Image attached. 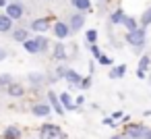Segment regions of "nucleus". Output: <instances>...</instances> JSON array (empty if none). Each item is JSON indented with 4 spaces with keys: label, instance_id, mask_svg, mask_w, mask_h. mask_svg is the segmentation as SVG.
<instances>
[{
    "label": "nucleus",
    "instance_id": "f257e3e1",
    "mask_svg": "<svg viewBox=\"0 0 151 139\" xmlns=\"http://www.w3.org/2000/svg\"><path fill=\"white\" fill-rule=\"evenodd\" d=\"M40 139H66V135H64V131L58 125L48 122V125H44L40 129Z\"/></svg>",
    "mask_w": 151,
    "mask_h": 139
},
{
    "label": "nucleus",
    "instance_id": "f03ea898",
    "mask_svg": "<svg viewBox=\"0 0 151 139\" xmlns=\"http://www.w3.org/2000/svg\"><path fill=\"white\" fill-rule=\"evenodd\" d=\"M145 40H147V33H145V29H143V27H139L137 31L126 33V42H128L132 48H137V50H141V48L145 46Z\"/></svg>",
    "mask_w": 151,
    "mask_h": 139
},
{
    "label": "nucleus",
    "instance_id": "7ed1b4c3",
    "mask_svg": "<svg viewBox=\"0 0 151 139\" xmlns=\"http://www.w3.org/2000/svg\"><path fill=\"white\" fill-rule=\"evenodd\" d=\"M145 131H147V127H143V125H126L124 127V137L126 139H143Z\"/></svg>",
    "mask_w": 151,
    "mask_h": 139
},
{
    "label": "nucleus",
    "instance_id": "20e7f679",
    "mask_svg": "<svg viewBox=\"0 0 151 139\" xmlns=\"http://www.w3.org/2000/svg\"><path fill=\"white\" fill-rule=\"evenodd\" d=\"M23 13H25V9H23L21 2H9L6 4V17L11 21H19L23 17Z\"/></svg>",
    "mask_w": 151,
    "mask_h": 139
},
{
    "label": "nucleus",
    "instance_id": "39448f33",
    "mask_svg": "<svg viewBox=\"0 0 151 139\" xmlns=\"http://www.w3.org/2000/svg\"><path fill=\"white\" fill-rule=\"evenodd\" d=\"M29 27H31L33 31H37V33H44V31L50 29V19H33Z\"/></svg>",
    "mask_w": 151,
    "mask_h": 139
},
{
    "label": "nucleus",
    "instance_id": "423d86ee",
    "mask_svg": "<svg viewBox=\"0 0 151 139\" xmlns=\"http://www.w3.org/2000/svg\"><path fill=\"white\" fill-rule=\"evenodd\" d=\"M68 33H70V29H68V25H66V23H62V21L54 23V35H56L58 40H66V38H68Z\"/></svg>",
    "mask_w": 151,
    "mask_h": 139
},
{
    "label": "nucleus",
    "instance_id": "0eeeda50",
    "mask_svg": "<svg viewBox=\"0 0 151 139\" xmlns=\"http://www.w3.org/2000/svg\"><path fill=\"white\" fill-rule=\"evenodd\" d=\"M83 23H85V17H83V13H75V15L70 17L68 29H70V31H79V29L83 27Z\"/></svg>",
    "mask_w": 151,
    "mask_h": 139
},
{
    "label": "nucleus",
    "instance_id": "6e6552de",
    "mask_svg": "<svg viewBox=\"0 0 151 139\" xmlns=\"http://www.w3.org/2000/svg\"><path fill=\"white\" fill-rule=\"evenodd\" d=\"M48 98H50V108L56 112V114H64V108L60 104V98L54 93V91H48Z\"/></svg>",
    "mask_w": 151,
    "mask_h": 139
},
{
    "label": "nucleus",
    "instance_id": "1a4fd4ad",
    "mask_svg": "<svg viewBox=\"0 0 151 139\" xmlns=\"http://www.w3.org/2000/svg\"><path fill=\"white\" fill-rule=\"evenodd\" d=\"M31 112H33V116H50V112H52V108L48 106V104H33L31 106Z\"/></svg>",
    "mask_w": 151,
    "mask_h": 139
},
{
    "label": "nucleus",
    "instance_id": "9d476101",
    "mask_svg": "<svg viewBox=\"0 0 151 139\" xmlns=\"http://www.w3.org/2000/svg\"><path fill=\"white\" fill-rule=\"evenodd\" d=\"M64 79H66L68 83H73V85H79L83 77H81V75H79L75 69H66V73H64Z\"/></svg>",
    "mask_w": 151,
    "mask_h": 139
},
{
    "label": "nucleus",
    "instance_id": "9b49d317",
    "mask_svg": "<svg viewBox=\"0 0 151 139\" xmlns=\"http://www.w3.org/2000/svg\"><path fill=\"white\" fill-rule=\"evenodd\" d=\"M4 139H21V131H19V127H15V125H9L6 129H4V135H2Z\"/></svg>",
    "mask_w": 151,
    "mask_h": 139
},
{
    "label": "nucleus",
    "instance_id": "f8f14e48",
    "mask_svg": "<svg viewBox=\"0 0 151 139\" xmlns=\"http://www.w3.org/2000/svg\"><path fill=\"white\" fill-rule=\"evenodd\" d=\"M70 4H73L77 11H81V13L91 11V0H70Z\"/></svg>",
    "mask_w": 151,
    "mask_h": 139
},
{
    "label": "nucleus",
    "instance_id": "ddd939ff",
    "mask_svg": "<svg viewBox=\"0 0 151 139\" xmlns=\"http://www.w3.org/2000/svg\"><path fill=\"white\" fill-rule=\"evenodd\" d=\"M124 17H126L124 11H122V9H116V11L110 15V23H112V25H122V23H124Z\"/></svg>",
    "mask_w": 151,
    "mask_h": 139
},
{
    "label": "nucleus",
    "instance_id": "4468645a",
    "mask_svg": "<svg viewBox=\"0 0 151 139\" xmlns=\"http://www.w3.org/2000/svg\"><path fill=\"white\" fill-rule=\"evenodd\" d=\"M54 58H56V60H66V58H68V52H66L64 44L58 42V44L54 46Z\"/></svg>",
    "mask_w": 151,
    "mask_h": 139
},
{
    "label": "nucleus",
    "instance_id": "2eb2a0df",
    "mask_svg": "<svg viewBox=\"0 0 151 139\" xmlns=\"http://www.w3.org/2000/svg\"><path fill=\"white\" fill-rule=\"evenodd\" d=\"M60 104H62V108H66V110H77V104H75V100L64 91L62 96H60Z\"/></svg>",
    "mask_w": 151,
    "mask_h": 139
},
{
    "label": "nucleus",
    "instance_id": "dca6fc26",
    "mask_svg": "<svg viewBox=\"0 0 151 139\" xmlns=\"http://www.w3.org/2000/svg\"><path fill=\"white\" fill-rule=\"evenodd\" d=\"M13 40H15V42H23V44H25V42L29 40V31H27V29H23V27L15 29V31H13Z\"/></svg>",
    "mask_w": 151,
    "mask_h": 139
},
{
    "label": "nucleus",
    "instance_id": "f3484780",
    "mask_svg": "<svg viewBox=\"0 0 151 139\" xmlns=\"http://www.w3.org/2000/svg\"><path fill=\"white\" fill-rule=\"evenodd\" d=\"M124 73H126V64H118L110 71V79H122Z\"/></svg>",
    "mask_w": 151,
    "mask_h": 139
},
{
    "label": "nucleus",
    "instance_id": "a211bd4d",
    "mask_svg": "<svg viewBox=\"0 0 151 139\" xmlns=\"http://www.w3.org/2000/svg\"><path fill=\"white\" fill-rule=\"evenodd\" d=\"M11 27H13V21H11L6 15H0V33L11 31Z\"/></svg>",
    "mask_w": 151,
    "mask_h": 139
},
{
    "label": "nucleus",
    "instance_id": "6ab92c4d",
    "mask_svg": "<svg viewBox=\"0 0 151 139\" xmlns=\"http://www.w3.org/2000/svg\"><path fill=\"white\" fill-rule=\"evenodd\" d=\"M122 25H124V27L128 29V33H130V31H137V29H139V21H137L134 17H124V23H122Z\"/></svg>",
    "mask_w": 151,
    "mask_h": 139
},
{
    "label": "nucleus",
    "instance_id": "aec40b11",
    "mask_svg": "<svg viewBox=\"0 0 151 139\" xmlns=\"http://www.w3.org/2000/svg\"><path fill=\"white\" fill-rule=\"evenodd\" d=\"M6 93H9V96H13V98H19V96H23V93H25V89H23V85L13 83V85L6 89Z\"/></svg>",
    "mask_w": 151,
    "mask_h": 139
},
{
    "label": "nucleus",
    "instance_id": "412c9836",
    "mask_svg": "<svg viewBox=\"0 0 151 139\" xmlns=\"http://www.w3.org/2000/svg\"><path fill=\"white\" fill-rule=\"evenodd\" d=\"M25 50L29 52V54H40V46H37V40L33 38V40H27L25 42Z\"/></svg>",
    "mask_w": 151,
    "mask_h": 139
},
{
    "label": "nucleus",
    "instance_id": "4be33fe9",
    "mask_svg": "<svg viewBox=\"0 0 151 139\" xmlns=\"http://www.w3.org/2000/svg\"><path fill=\"white\" fill-rule=\"evenodd\" d=\"M27 79H29V83H31V85H35V87L44 83V75H42V73H29V75H27Z\"/></svg>",
    "mask_w": 151,
    "mask_h": 139
},
{
    "label": "nucleus",
    "instance_id": "5701e85b",
    "mask_svg": "<svg viewBox=\"0 0 151 139\" xmlns=\"http://www.w3.org/2000/svg\"><path fill=\"white\" fill-rule=\"evenodd\" d=\"M13 83H15V81H13V77H11V75H6V73H4V75H0V89H4V87L9 89Z\"/></svg>",
    "mask_w": 151,
    "mask_h": 139
},
{
    "label": "nucleus",
    "instance_id": "b1692460",
    "mask_svg": "<svg viewBox=\"0 0 151 139\" xmlns=\"http://www.w3.org/2000/svg\"><path fill=\"white\" fill-rule=\"evenodd\" d=\"M149 25H151V7H149V9L143 13V17H141V27L145 29V27H149Z\"/></svg>",
    "mask_w": 151,
    "mask_h": 139
},
{
    "label": "nucleus",
    "instance_id": "393cba45",
    "mask_svg": "<svg viewBox=\"0 0 151 139\" xmlns=\"http://www.w3.org/2000/svg\"><path fill=\"white\" fill-rule=\"evenodd\" d=\"M35 40H37V46H40V54H42V52H48V40H46L44 35H37Z\"/></svg>",
    "mask_w": 151,
    "mask_h": 139
},
{
    "label": "nucleus",
    "instance_id": "a878e982",
    "mask_svg": "<svg viewBox=\"0 0 151 139\" xmlns=\"http://www.w3.org/2000/svg\"><path fill=\"white\" fill-rule=\"evenodd\" d=\"M85 38H87V42H89L91 46H95V42H97V31H95V29H89V31L85 33Z\"/></svg>",
    "mask_w": 151,
    "mask_h": 139
},
{
    "label": "nucleus",
    "instance_id": "bb28decb",
    "mask_svg": "<svg viewBox=\"0 0 151 139\" xmlns=\"http://www.w3.org/2000/svg\"><path fill=\"white\" fill-rule=\"evenodd\" d=\"M147 67H149V54L141 56V60H139V71H141V73H145V71H147Z\"/></svg>",
    "mask_w": 151,
    "mask_h": 139
},
{
    "label": "nucleus",
    "instance_id": "cd10ccee",
    "mask_svg": "<svg viewBox=\"0 0 151 139\" xmlns=\"http://www.w3.org/2000/svg\"><path fill=\"white\" fill-rule=\"evenodd\" d=\"M95 60H97L99 64H112V58H110V56H106L104 52H101V54H99V56H97Z\"/></svg>",
    "mask_w": 151,
    "mask_h": 139
},
{
    "label": "nucleus",
    "instance_id": "c85d7f7f",
    "mask_svg": "<svg viewBox=\"0 0 151 139\" xmlns=\"http://www.w3.org/2000/svg\"><path fill=\"white\" fill-rule=\"evenodd\" d=\"M79 87H81V89H89V87H91V75H89V77H85V79H81Z\"/></svg>",
    "mask_w": 151,
    "mask_h": 139
},
{
    "label": "nucleus",
    "instance_id": "c756f323",
    "mask_svg": "<svg viewBox=\"0 0 151 139\" xmlns=\"http://www.w3.org/2000/svg\"><path fill=\"white\" fill-rule=\"evenodd\" d=\"M104 125H108V127H116L118 122H114V120H112V116H110V118H104Z\"/></svg>",
    "mask_w": 151,
    "mask_h": 139
},
{
    "label": "nucleus",
    "instance_id": "7c9ffc66",
    "mask_svg": "<svg viewBox=\"0 0 151 139\" xmlns=\"http://www.w3.org/2000/svg\"><path fill=\"white\" fill-rule=\"evenodd\" d=\"M91 52H93V56H95V58H97V56H99V54H101V52H99V48H97V46H91Z\"/></svg>",
    "mask_w": 151,
    "mask_h": 139
},
{
    "label": "nucleus",
    "instance_id": "2f4dec72",
    "mask_svg": "<svg viewBox=\"0 0 151 139\" xmlns=\"http://www.w3.org/2000/svg\"><path fill=\"white\" fill-rule=\"evenodd\" d=\"M118 118H124V116H122V112H114V114H112V120H114V122H116Z\"/></svg>",
    "mask_w": 151,
    "mask_h": 139
},
{
    "label": "nucleus",
    "instance_id": "473e14b6",
    "mask_svg": "<svg viewBox=\"0 0 151 139\" xmlns=\"http://www.w3.org/2000/svg\"><path fill=\"white\" fill-rule=\"evenodd\" d=\"M75 104H77V106H81V104H85V98H83V96H79V98L75 100Z\"/></svg>",
    "mask_w": 151,
    "mask_h": 139
},
{
    "label": "nucleus",
    "instance_id": "72a5a7b5",
    "mask_svg": "<svg viewBox=\"0 0 151 139\" xmlns=\"http://www.w3.org/2000/svg\"><path fill=\"white\" fill-rule=\"evenodd\" d=\"M143 139H151V129H147V131H145V135H143Z\"/></svg>",
    "mask_w": 151,
    "mask_h": 139
},
{
    "label": "nucleus",
    "instance_id": "f704fd0d",
    "mask_svg": "<svg viewBox=\"0 0 151 139\" xmlns=\"http://www.w3.org/2000/svg\"><path fill=\"white\" fill-rule=\"evenodd\" d=\"M4 58H6V50L0 48V60H4Z\"/></svg>",
    "mask_w": 151,
    "mask_h": 139
},
{
    "label": "nucleus",
    "instance_id": "c9c22d12",
    "mask_svg": "<svg viewBox=\"0 0 151 139\" xmlns=\"http://www.w3.org/2000/svg\"><path fill=\"white\" fill-rule=\"evenodd\" d=\"M110 139H126V137H124V135H112Z\"/></svg>",
    "mask_w": 151,
    "mask_h": 139
},
{
    "label": "nucleus",
    "instance_id": "e433bc0d",
    "mask_svg": "<svg viewBox=\"0 0 151 139\" xmlns=\"http://www.w3.org/2000/svg\"><path fill=\"white\" fill-rule=\"evenodd\" d=\"M0 7H6V0H0Z\"/></svg>",
    "mask_w": 151,
    "mask_h": 139
},
{
    "label": "nucleus",
    "instance_id": "4c0bfd02",
    "mask_svg": "<svg viewBox=\"0 0 151 139\" xmlns=\"http://www.w3.org/2000/svg\"><path fill=\"white\" fill-rule=\"evenodd\" d=\"M149 83H151V75H149Z\"/></svg>",
    "mask_w": 151,
    "mask_h": 139
}]
</instances>
